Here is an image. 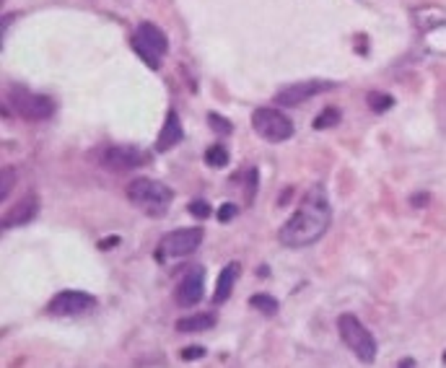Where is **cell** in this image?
I'll list each match as a JSON object with an SVG mask.
<instances>
[{"label": "cell", "mask_w": 446, "mask_h": 368, "mask_svg": "<svg viewBox=\"0 0 446 368\" xmlns=\"http://www.w3.org/2000/svg\"><path fill=\"white\" fill-rule=\"evenodd\" d=\"M148 161V156L135 145H109L101 153V166L109 172H133Z\"/></svg>", "instance_id": "10"}, {"label": "cell", "mask_w": 446, "mask_h": 368, "mask_svg": "<svg viewBox=\"0 0 446 368\" xmlns=\"http://www.w3.org/2000/svg\"><path fill=\"white\" fill-rule=\"evenodd\" d=\"M236 213H239V207L234 205V203H223L221 210H218V221L221 223H229V221H234Z\"/></svg>", "instance_id": "23"}, {"label": "cell", "mask_w": 446, "mask_h": 368, "mask_svg": "<svg viewBox=\"0 0 446 368\" xmlns=\"http://www.w3.org/2000/svg\"><path fill=\"white\" fill-rule=\"evenodd\" d=\"M8 104H11L19 117L29 119V122H44V119H50L55 114L52 99L42 96V94H34V91L21 86H13L8 91Z\"/></svg>", "instance_id": "6"}, {"label": "cell", "mask_w": 446, "mask_h": 368, "mask_svg": "<svg viewBox=\"0 0 446 368\" xmlns=\"http://www.w3.org/2000/svg\"><path fill=\"white\" fill-rule=\"evenodd\" d=\"M249 306L257 309V311H262V314H267V316H275L278 309H280L278 298H273L270 293H255V296L249 298Z\"/></svg>", "instance_id": "17"}, {"label": "cell", "mask_w": 446, "mask_h": 368, "mask_svg": "<svg viewBox=\"0 0 446 368\" xmlns=\"http://www.w3.org/2000/svg\"><path fill=\"white\" fill-rule=\"evenodd\" d=\"M397 368H415V360H413V358H403Z\"/></svg>", "instance_id": "27"}, {"label": "cell", "mask_w": 446, "mask_h": 368, "mask_svg": "<svg viewBox=\"0 0 446 368\" xmlns=\"http://www.w3.org/2000/svg\"><path fill=\"white\" fill-rule=\"evenodd\" d=\"M444 363H446V353H444Z\"/></svg>", "instance_id": "29"}, {"label": "cell", "mask_w": 446, "mask_h": 368, "mask_svg": "<svg viewBox=\"0 0 446 368\" xmlns=\"http://www.w3.org/2000/svg\"><path fill=\"white\" fill-rule=\"evenodd\" d=\"M252 127L267 143H286L293 138V122L278 107H260L252 114Z\"/></svg>", "instance_id": "4"}, {"label": "cell", "mask_w": 446, "mask_h": 368, "mask_svg": "<svg viewBox=\"0 0 446 368\" xmlns=\"http://www.w3.org/2000/svg\"><path fill=\"white\" fill-rule=\"evenodd\" d=\"M190 213L195 218H208L211 216V205H208L205 200H195V203L190 205Z\"/></svg>", "instance_id": "24"}, {"label": "cell", "mask_w": 446, "mask_h": 368, "mask_svg": "<svg viewBox=\"0 0 446 368\" xmlns=\"http://www.w3.org/2000/svg\"><path fill=\"white\" fill-rule=\"evenodd\" d=\"M338 332H340L342 343L348 345V350H353V356L358 358L361 363L371 366L376 360V353H379V345L374 335L366 329L361 319L356 314H340L338 316Z\"/></svg>", "instance_id": "3"}, {"label": "cell", "mask_w": 446, "mask_h": 368, "mask_svg": "<svg viewBox=\"0 0 446 368\" xmlns=\"http://www.w3.org/2000/svg\"><path fill=\"white\" fill-rule=\"evenodd\" d=\"M202 238H205V231L200 226H190V228H177V231H169L166 236L159 241V257L164 260H177V257H187L195 249H200Z\"/></svg>", "instance_id": "7"}, {"label": "cell", "mask_w": 446, "mask_h": 368, "mask_svg": "<svg viewBox=\"0 0 446 368\" xmlns=\"http://www.w3.org/2000/svg\"><path fill=\"white\" fill-rule=\"evenodd\" d=\"M96 306V298L86 291H60L47 303V311L52 316H75L91 311Z\"/></svg>", "instance_id": "8"}, {"label": "cell", "mask_w": 446, "mask_h": 368, "mask_svg": "<svg viewBox=\"0 0 446 368\" xmlns=\"http://www.w3.org/2000/svg\"><path fill=\"white\" fill-rule=\"evenodd\" d=\"M115 244H119L117 236H112V238H106V241H101V244H99V249H109V247H115Z\"/></svg>", "instance_id": "26"}, {"label": "cell", "mask_w": 446, "mask_h": 368, "mask_svg": "<svg viewBox=\"0 0 446 368\" xmlns=\"http://www.w3.org/2000/svg\"><path fill=\"white\" fill-rule=\"evenodd\" d=\"M208 119H211L213 127H215L218 132H231V130H234V127H231V122H229V119H223L221 114H215V112H213V114H208Z\"/></svg>", "instance_id": "25"}, {"label": "cell", "mask_w": 446, "mask_h": 368, "mask_svg": "<svg viewBox=\"0 0 446 368\" xmlns=\"http://www.w3.org/2000/svg\"><path fill=\"white\" fill-rule=\"evenodd\" d=\"M205 163L213 166V169H223L229 163V148L226 145H211L205 151Z\"/></svg>", "instance_id": "18"}, {"label": "cell", "mask_w": 446, "mask_h": 368, "mask_svg": "<svg viewBox=\"0 0 446 368\" xmlns=\"http://www.w3.org/2000/svg\"><path fill=\"white\" fill-rule=\"evenodd\" d=\"M182 138H184V127H182V119L180 114L171 109L169 114H166V122H164V127L159 132V141H156V151H171L174 145H180Z\"/></svg>", "instance_id": "13"}, {"label": "cell", "mask_w": 446, "mask_h": 368, "mask_svg": "<svg viewBox=\"0 0 446 368\" xmlns=\"http://www.w3.org/2000/svg\"><path fill=\"white\" fill-rule=\"evenodd\" d=\"M369 107L382 114V112L394 107V99L389 96V94H382V91H371V94H369Z\"/></svg>", "instance_id": "20"}, {"label": "cell", "mask_w": 446, "mask_h": 368, "mask_svg": "<svg viewBox=\"0 0 446 368\" xmlns=\"http://www.w3.org/2000/svg\"><path fill=\"white\" fill-rule=\"evenodd\" d=\"M37 213H39V197L29 195V197H23V200H19L13 207L6 210V216H3V221H0V226L6 228V231H8V228L26 226V223H32L34 218H37Z\"/></svg>", "instance_id": "12"}, {"label": "cell", "mask_w": 446, "mask_h": 368, "mask_svg": "<svg viewBox=\"0 0 446 368\" xmlns=\"http://www.w3.org/2000/svg\"><path fill=\"white\" fill-rule=\"evenodd\" d=\"M205 296V270L202 267H192V272H187L182 283L174 291V301L180 303L182 309H192L197 306Z\"/></svg>", "instance_id": "11"}, {"label": "cell", "mask_w": 446, "mask_h": 368, "mask_svg": "<svg viewBox=\"0 0 446 368\" xmlns=\"http://www.w3.org/2000/svg\"><path fill=\"white\" fill-rule=\"evenodd\" d=\"M205 356H208V350H205L202 345H190L180 353L182 360H200V358H205Z\"/></svg>", "instance_id": "22"}, {"label": "cell", "mask_w": 446, "mask_h": 368, "mask_svg": "<svg viewBox=\"0 0 446 368\" xmlns=\"http://www.w3.org/2000/svg\"><path fill=\"white\" fill-rule=\"evenodd\" d=\"M0 179H3V182H0V187H3V190H0V203H6V200H8V195H11V190H13V179H16V176H13L11 166H6V169H3Z\"/></svg>", "instance_id": "21"}, {"label": "cell", "mask_w": 446, "mask_h": 368, "mask_svg": "<svg viewBox=\"0 0 446 368\" xmlns=\"http://www.w3.org/2000/svg\"><path fill=\"white\" fill-rule=\"evenodd\" d=\"M423 203H428V197H425V195H418V197H413V205H423Z\"/></svg>", "instance_id": "28"}, {"label": "cell", "mask_w": 446, "mask_h": 368, "mask_svg": "<svg viewBox=\"0 0 446 368\" xmlns=\"http://www.w3.org/2000/svg\"><path fill=\"white\" fill-rule=\"evenodd\" d=\"M239 275H242V265L239 262H229L226 267L221 270L218 275V283H215V293H213V303L215 306H221V303L229 301V296L234 293V285L239 280Z\"/></svg>", "instance_id": "14"}, {"label": "cell", "mask_w": 446, "mask_h": 368, "mask_svg": "<svg viewBox=\"0 0 446 368\" xmlns=\"http://www.w3.org/2000/svg\"><path fill=\"white\" fill-rule=\"evenodd\" d=\"M332 88H335L332 81H301V83H291V86L280 88L275 94V104H280V107H298V104H304V101L319 96L324 91H332Z\"/></svg>", "instance_id": "9"}, {"label": "cell", "mask_w": 446, "mask_h": 368, "mask_svg": "<svg viewBox=\"0 0 446 368\" xmlns=\"http://www.w3.org/2000/svg\"><path fill=\"white\" fill-rule=\"evenodd\" d=\"M215 322H218V316L213 314V311H208V314H192V316H184V319L177 322V332H182V335L208 332V329L215 327Z\"/></svg>", "instance_id": "16"}, {"label": "cell", "mask_w": 446, "mask_h": 368, "mask_svg": "<svg viewBox=\"0 0 446 368\" xmlns=\"http://www.w3.org/2000/svg\"><path fill=\"white\" fill-rule=\"evenodd\" d=\"M340 122V109H335V107H327V109H322L317 114V119H314V127L317 130H327V127H335Z\"/></svg>", "instance_id": "19"}, {"label": "cell", "mask_w": 446, "mask_h": 368, "mask_svg": "<svg viewBox=\"0 0 446 368\" xmlns=\"http://www.w3.org/2000/svg\"><path fill=\"white\" fill-rule=\"evenodd\" d=\"M329 223H332V207H329L324 187L317 184L309 190L298 210L278 231V241L288 249H304V247L317 244L327 234Z\"/></svg>", "instance_id": "1"}, {"label": "cell", "mask_w": 446, "mask_h": 368, "mask_svg": "<svg viewBox=\"0 0 446 368\" xmlns=\"http://www.w3.org/2000/svg\"><path fill=\"white\" fill-rule=\"evenodd\" d=\"M128 200L151 218H164L174 203V190L159 179L138 176L128 184Z\"/></svg>", "instance_id": "2"}, {"label": "cell", "mask_w": 446, "mask_h": 368, "mask_svg": "<svg viewBox=\"0 0 446 368\" xmlns=\"http://www.w3.org/2000/svg\"><path fill=\"white\" fill-rule=\"evenodd\" d=\"M413 21L418 26V32H434V29H441L446 26V8L441 6H423V8H415L413 11Z\"/></svg>", "instance_id": "15"}, {"label": "cell", "mask_w": 446, "mask_h": 368, "mask_svg": "<svg viewBox=\"0 0 446 368\" xmlns=\"http://www.w3.org/2000/svg\"><path fill=\"white\" fill-rule=\"evenodd\" d=\"M133 50L148 63L151 70H159L161 54L169 52V39H166V34L161 32L156 23L143 21L135 29V34H133Z\"/></svg>", "instance_id": "5"}]
</instances>
